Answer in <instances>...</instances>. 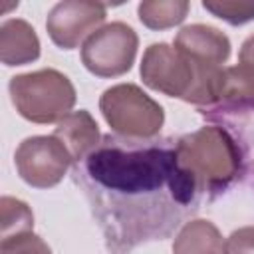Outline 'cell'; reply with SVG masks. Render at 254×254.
<instances>
[{
	"label": "cell",
	"instance_id": "cell-9",
	"mask_svg": "<svg viewBox=\"0 0 254 254\" xmlns=\"http://www.w3.org/2000/svg\"><path fill=\"white\" fill-rule=\"evenodd\" d=\"M206 121H216L222 127H232L254 113V69L248 65H228L222 69V79L212 105L198 109Z\"/></svg>",
	"mask_w": 254,
	"mask_h": 254
},
{
	"label": "cell",
	"instance_id": "cell-17",
	"mask_svg": "<svg viewBox=\"0 0 254 254\" xmlns=\"http://www.w3.org/2000/svg\"><path fill=\"white\" fill-rule=\"evenodd\" d=\"M0 254H52L50 246L34 232H24L0 240Z\"/></svg>",
	"mask_w": 254,
	"mask_h": 254
},
{
	"label": "cell",
	"instance_id": "cell-3",
	"mask_svg": "<svg viewBox=\"0 0 254 254\" xmlns=\"http://www.w3.org/2000/svg\"><path fill=\"white\" fill-rule=\"evenodd\" d=\"M222 69L224 65L216 67L194 62L165 42L151 44L145 50L139 67L147 87L192 103L196 109L212 105L222 79Z\"/></svg>",
	"mask_w": 254,
	"mask_h": 254
},
{
	"label": "cell",
	"instance_id": "cell-13",
	"mask_svg": "<svg viewBox=\"0 0 254 254\" xmlns=\"http://www.w3.org/2000/svg\"><path fill=\"white\" fill-rule=\"evenodd\" d=\"M173 254H224V240L210 220L190 218L179 228Z\"/></svg>",
	"mask_w": 254,
	"mask_h": 254
},
{
	"label": "cell",
	"instance_id": "cell-18",
	"mask_svg": "<svg viewBox=\"0 0 254 254\" xmlns=\"http://www.w3.org/2000/svg\"><path fill=\"white\" fill-rule=\"evenodd\" d=\"M224 254H254V226H242L224 240Z\"/></svg>",
	"mask_w": 254,
	"mask_h": 254
},
{
	"label": "cell",
	"instance_id": "cell-12",
	"mask_svg": "<svg viewBox=\"0 0 254 254\" xmlns=\"http://www.w3.org/2000/svg\"><path fill=\"white\" fill-rule=\"evenodd\" d=\"M54 135L67 147V151L73 157V163L81 161L87 153H91L97 143L101 141L99 137V129L95 119L91 117L89 111L79 109V111H71L67 113L56 127Z\"/></svg>",
	"mask_w": 254,
	"mask_h": 254
},
{
	"label": "cell",
	"instance_id": "cell-2",
	"mask_svg": "<svg viewBox=\"0 0 254 254\" xmlns=\"http://www.w3.org/2000/svg\"><path fill=\"white\" fill-rule=\"evenodd\" d=\"M177 155L202 194L216 196L246 173L244 149L222 125H204L179 137Z\"/></svg>",
	"mask_w": 254,
	"mask_h": 254
},
{
	"label": "cell",
	"instance_id": "cell-4",
	"mask_svg": "<svg viewBox=\"0 0 254 254\" xmlns=\"http://www.w3.org/2000/svg\"><path fill=\"white\" fill-rule=\"evenodd\" d=\"M8 91L16 111L32 123H60L75 105L73 83L52 67L10 77Z\"/></svg>",
	"mask_w": 254,
	"mask_h": 254
},
{
	"label": "cell",
	"instance_id": "cell-20",
	"mask_svg": "<svg viewBox=\"0 0 254 254\" xmlns=\"http://www.w3.org/2000/svg\"><path fill=\"white\" fill-rule=\"evenodd\" d=\"M248 121H254V113H252V115H248L244 121H240V125H242V123H248ZM234 127H238V125H234ZM234 127H232V129H234Z\"/></svg>",
	"mask_w": 254,
	"mask_h": 254
},
{
	"label": "cell",
	"instance_id": "cell-5",
	"mask_svg": "<svg viewBox=\"0 0 254 254\" xmlns=\"http://www.w3.org/2000/svg\"><path fill=\"white\" fill-rule=\"evenodd\" d=\"M103 119L115 135L129 139H155L165 123L163 107L135 83H117L99 97Z\"/></svg>",
	"mask_w": 254,
	"mask_h": 254
},
{
	"label": "cell",
	"instance_id": "cell-1",
	"mask_svg": "<svg viewBox=\"0 0 254 254\" xmlns=\"http://www.w3.org/2000/svg\"><path fill=\"white\" fill-rule=\"evenodd\" d=\"M71 179L113 254L173 236L198 212L204 196L181 165L173 137L129 139L107 133L73 163Z\"/></svg>",
	"mask_w": 254,
	"mask_h": 254
},
{
	"label": "cell",
	"instance_id": "cell-10",
	"mask_svg": "<svg viewBox=\"0 0 254 254\" xmlns=\"http://www.w3.org/2000/svg\"><path fill=\"white\" fill-rule=\"evenodd\" d=\"M179 52L200 62L204 65L222 67L230 56V40L214 26L206 24H190L185 26L173 44Z\"/></svg>",
	"mask_w": 254,
	"mask_h": 254
},
{
	"label": "cell",
	"instance_id": "cell-14",
	"mask_svg": "<svg viewBox=\"0 0 254 254\" xmlns=\"http://www.w3.org/2000/svg\"><path fill=\"white\" fill-rule=\"evenodd\" d=\"M187 0H147L137 6V16L151 30H167L181 24L189 14Z\"/></svg>",
	"mask_w": 254,
	"mask_h": 254
},
{
	"label": "cell",
	"instance_id": "cell-16",
	"mask_svg": "<svg viewBox=\"0 0 254 254\" xmlns=\"http://www.w3.org/2000/svg\"><path fill=\"white\" fill-rule=\"evenodd\" d=\"M202 8L230 26H242L254 20V2L250 0H204Z\"/></svg>",
	"mask_w": 254,
	"mask_h": 254
},
{
	"label": "cell",
	"instance_id": "cell-6",
	"mask_svg": "<svg viewBox=\"0 0 254 254\" xmlns=\"http://www.w3.org/2000/svg\"><path fill=\"white\" fill-rule=\"evenodd\" d=\"M139 48L135 30L125 22H111L93 32L81 46V64L97 77H117L131 69Z\"/></svg>",
	"mask_w": 254,
	"mask_h": 254
},
{
	"label": "cell",
	"instance_id": "cell-19",
	"mask_svg": "<svg viewBox=\"0 0 254 254\" xmlns=\"http://www.w3.org/2000/svg\"><path fill=\"white\" fill-rule=\"evenodd\" d=\"M238 60L242 65H248L254 69V34L248 36L244 40V44L240 46V54H238Z\"/></svg>",
	"mask_w": 254,
	"mask_h": 254
},
{
	"label": "cell",
	"instance_id": "cell-11",
	"mask_svg": "<svg viewBox=\"0 0 254 254\" xmlns=\"http://www.w3.org/2000/svg\"><path fill=\"white\" fill-rule=\"evenodd\" d=\"M40 58L36 30L20 18L4 20L0 26V60L4 65H26Z\"/></svg>",
	"mask_w": 254,
	"mask_h": 254
},
{
	"label": "cell",
	"instance_id": "cell-8",
	"mask_svg": "<svg viewBox=\"0 0 254 254\" xmlns=\"http://www.w3.org/2000/svg\"><path fill=\"white\" fill-rule=\"evenodd\" d=\"M107 16L101 2L91 0H64L58 2L46 20L50 40L62 50H73L93 32H97Z\"/></svg>",
	"mask_w": 254,
	"mask_h": 254
},
{
	"label": "cell",
	"instance_id": "cell-15",
	"mask_svg": "<svg viewBox=\"0 0 254 254\" xmlns=\"http://www.w3.org/2000/svg\"><path fill=\"white\" fill-rule=\"evenodd\" d=\"M0 212H2V218H0L2 234H0V238L32 232L34 214H32V208L24 200L14 198V196H2L0 198Z\"/></svg>",
	"mask_w": 254,
	"mask_h": 254
},
{
	"label": "cell",
	"instance_id": "cell-7",
	"mask_svg": "<svg viewBox=\"0 0 254 254\" xmlns=\"http://www.w3.org/2000/svg\"><path fill=\"white\" fill-rule=\"evenodd\" d=\"M14 165L24 183L34 189H50L64 179L73 165V157L54 133L34 135L18 145Z\"/></svg>",
	"mask_w": 254,
	"mask_h": 254
}]
</instances>
